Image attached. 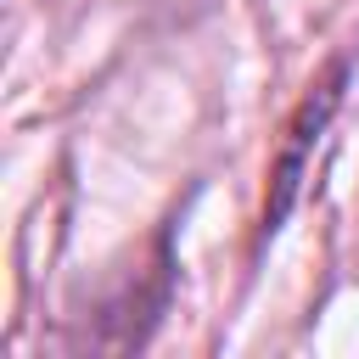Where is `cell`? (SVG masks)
I'll return each instance as SVG.
<instances>
[{
    "mask_svg": "<svg viewBox=\"0 0 359 359\" xmlns=\"http://www.w3.org/2000/svg\"><path fill=\"white\" fill-rule=\"evenodd\" d=\"M168 286H174V252H168V230H163L151 269H135V280L95 314V320L107 325V331L95 337V348H135V342H146L151 320H157L163 303H168Z\"/></svg>",
    "mask_w": 359,
    "mask_h": 359,
    "instance_id": "cell-2",
    "label": "cell"
},
{
    "mask_svg": "<svg viewBox=\"0 0 359 359\" xmlns=\"http://www.w3.org/2000/svg\"><path fill=\"white\" fill-rule=\"evenodd\" d=\"M342 84H348V56H342V62H331V67H325V79L297 101V112H292V123H286V135H280L275 168H269V196H264L258 241H269V236L280 230V219L292 213L297 185H303V174H309V157H314V146H320V135H325L331 112L342 107Z\"/></svg>",
    "mask_w": 359,
    "mask_h": 359,
    "instance_id": "cell-1",
    "label": "cell"
}]
</instances>
